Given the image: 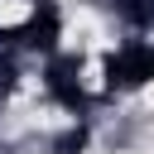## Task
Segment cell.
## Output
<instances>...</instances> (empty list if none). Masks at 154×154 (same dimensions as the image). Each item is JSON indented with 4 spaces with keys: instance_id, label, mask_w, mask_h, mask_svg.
Here are the masks:
<instances>
[{
    "instance_id": "4",
    "label": "cell",
    "mask_w": 154,
    "mask_h": 154,
    "mask_svg": "<svg viewBox=\"0 0 154 154\" xmlns=\"http://www.w3.org/2000/svg\"><path fill=\"white\" fill-rule=\"evenodd\" d=\"M116 10H120L130 24H140V29L154 24V0H116Z\"/></svg>"
},
{
    "instance_id": "3",
    "label": "cell",
    "mask_w": 154,
    "mask_h": 154,
    "mask_svg": "<svg viewBox=\"0 0 154 154\" xmlns=\"http://www.w3.org/2000/svg\"><path fill=\"white\" fill-rule=\"evenodd\" d=\"M43 77H48V96H53L58 106H67V111H82V106H87V91H82V82H77V58H53Z\"/></svg>"
},
{
    "instance_id": "1",
    "label": "cell",
    "mask_w": 154,
    "mask_h": 154,
    "mask_svg": "<svg viewBox=\"0 0 154 154\" xmlns=\"http://www.w3.org/2000/svg\"><path fill=\"white\" fill-rule=\"evenodd\" d=\"M106 87L111 91H140L154 82V43H125L116 53H106Z\"/></svg>"
},
{
    "instance_id": "2",
    "label": "cell",
    "mask_w": 154,
    "mask_h": 154,
    "mask_svg": "<svg viewBox=\"0 0 154 154\" xmlns=\"http://www.w3.org/2000/svg\"><path fill=\"white\" fill-rule=\"evenodd\" d=\"M19 29V43L24 48H38V53H53L58 48V38H63V19H58V10L53 5H38L24 24H14Z\"/></svg>"
}]
</instances>
